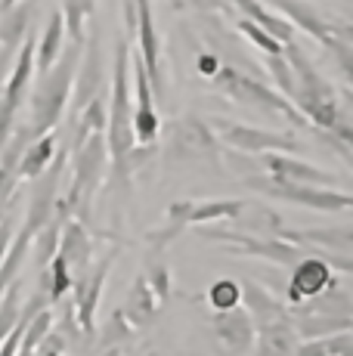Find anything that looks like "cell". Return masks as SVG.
Instances as JSON below:
<instances>
[{
    "mask_svg": "<svg viewBox=\"0 0 353 356\" xmlns=\"http://www.w3.org/2000/svg\"><path fill=\"white\" fill-rule=\"evenodd\" d=\"M236 29H239V31H242V38H245L251 47H257V50H261L263 56H276V53H282V50H285L282 40H276L270 31H263L261 25H254V22H251V19H245V16L239 19V25H236Z\"/></svg>",
    "mask_w": 353,
    "mask_h": 356,
    "instance_id": "cell-36",
    "label": "cell"
},
{
    "mask_svg": "<svg viewBox=\"0 0 353 356\" xmlns=\"http://www.w3.org/2000/svg\"><path fill=\"white\" fill-rule=\"evenodd\" d=\"M31 78H35V38H25L16 50V59H13V68L6 74V84L0 90V149H3L6 136L16 127V115L19 108L25 106L31 93Z\"/></svg>",
    "mask_w": 353,
    "mask_h": 356,
    "instance_id": "cell-8",
    "label": "cell"
},
{
    "mask_svg": "<svg viewBox=\"0 0 353 356\" xmlns=\"http://www.w3.org/2000/svg\"><path fill=\"white\" fill-rule=\"evenodd\" d=\"M133 34L140 40V59L149 74V84H152L155 106H165L167 81H165V59H161V38H158V25H155L152 0H137V29H133Z\"/></svg>",
    "mask_w": 353,
    "mask_h": 356,
    "instance_id": "cell-12",
    "label": "cell"
},
{
    "mask_svg": "<svg viewBox=\"0 0 353 356\" xmlns=\"http://www.w3.org/2000/svg\"><path fill=\"white\" fill-rule=\"evenodd\" d=\"M65 47V19L63 13H50L47 19V29L40 31V40H35V72L44 74L47 68L56 63V56Z\"/></svg>",
    "mask_w": 353,
    "mask_h": 356,
    "instance_id": "cell-27",
    "label": "cell"
},
{
    "mask_svg": "<svg viewBox=\"0 0 353 356\" xmlns=\"http://www.w3.org/2000/svg\"><path fill=\"white\" fill-rule=\"evenodd\" d=\"M56 146H59L56 130H47V134L35 136V140L25 146L22 159H19V164H16V177H22V180H35L38 174H44V168L53 161V155H56Z\"/></svg>",
    "mask_w": 353,
    "mask_h": 356,
    "instance_id": "cell-23",
    "label": "cell"
},
{
    "mask_svg": "<svg viewBox=\"0 0 353 356\" xmlns=\"http://www.w3.org/2000/svg\"><path fill=\"white\" fill-rule=\"evenodd\" d=\"M291 316H307V313H325V316H353V298L350 291L338 289V285H329L325 291L307 298V304H295L288 307Z\"/></svg>",
    "mask_w": 353,
    "mask_h": 356,
    "instance_id": "cell-24",
    "label": "cell"
},
{
    "mask_svg": "<svg viewBox=\"0 0 353 356\" xmlns=\"http://www.w3.org/2000/svg\"><path fill=\"white\" fill-rule=\"evenodd\" d=\"M13 189H16V170L0 164V214L6 211V202L13 198Z\"/></svg>",
    "mask_w": 353,
    "mask_h": 356,
    "instance_id": "cell-41",
    "label": "cell"
},
{
    "mask_svg": "<svg viewBox=\"0 0 353 356\" xmlns=\"http://www.w3.org/2000/svg\"><path fill=\"white\" fill-rule=\"evenodd\" d=\"M261 164L270 170V177L276 180H285V183H310V186H331L338 180L331 170H322L316 164H307V161H297V159H288V155H270L263 152L261 155Z\"/></svg>",
    "mask_w": 353,
    "mask_h": 356,
    "instance_id": "cell-18",
    "label": "cell"
},
{
    "mask_svg": "<svg viewBox=\"0 0 353 356\" xmlns=\"http://www.w3.org/2000/svg\"><path fill=\"white\" fill-rule=\"evenodd\" d=\"M257 356H295L297 350V334L291 323H276V325H257Z\"/></svg>",
    "mask_w": 353,
    "mask_h": 356,
    "instance_id": "cell-29",
    "label": "cell"
},
{
    "mask_svg": "<svg viewBox=\"0 0 353 356\" xmlns=\"http://www.w3.org/2000/svg\"><path fill=\"white\" fill-rule=\"evenodd\" d=\"M279 227H282V217L270 204H261V202H245L239 208V214L233 217V229L251 232V236H276Z\"/></svg>",
    "mask_w": 353,
    "mask_h": 356,
    "instance_id": "cell-28",
    "label": "cell"
},
{
    "mask_svg": "<svg viewBox=\"0 0 353 356\" xmlns=\"http://www.w3.org/2000/svg\"><path fill=\"white\" fill-rule=\"evenodd\" d=\"M99 356H121V350H115V347H106V350L99 353Z\"/></svg>",
    "mask_w": 353,
    "mask_h": 356,
    "instance_id": "cell-46",
    "label": "cell"
},
{
    "mask_svg": "<svg viewBox=\"0 0 353 356\" xmlns=\"http://www.w3.org/2000/svg\"><path fill=\"white\" fill-rule=\"evenodd\" d=\"M35 16H38V0H19L16 6L0 13V47L16 53L19 44L35 31Z\"/></svg>",
    "mask_w": 353,
    "mask_h": 356,
    "instance_id": "cell-22",
    "label": "cell"
},
{
    "mask_svg": "<svg viewBox=\"0 0 353 356\" xmlns=\"http://www.w3.org/2000/svg\"><path fill=\"white\" fill-rule=\"evenodd\" d=\"M270 6H276V13H282L295 29L307 31L310 38H316L322 47H329L331 38H353V29L347 22H338V19H325L316 13V6L304 3V0H267Z\"/></svg>",
    "mask_w": 353,
    "mask_h": 356,
    "instance_id": "cell-16",
    "label": "cell"
},
{
    "mask_svg": "<svg viewBox=\"0 0 353 356\" xmlns=\"http://www.w3.org/2000/svg\"><path fill=\"white\" fill-rule=\"evenodd\" d=\"M285 59H288L291 74H295V97H291V102L307 118V124L329 130L341 143H353V130L347 124V118L341 115L335 87L319 74V68L307 59V53L291 40V44H285Z\"/></svg>",
    "mask_w": 353,
    "mask_h": 356,
    "instance_id": "cell-1",
    "label": "cell"
},
{
    "mask_svg": "<svg viewBox=\"0 0 353 356\" xmlns=\"http://www.w3.org/2000/svg\"><path fill=\"white\" fill-rule=\"evenodd\" d=\"M171 146L174 155L183 161H208L211 168L220 164V140L211 124H205L199 115H183L174 121Z\"/></svg>",
    "mask_w": 353,
    "mask_h": 356,
    "instance_id": "cell-14",
    "label": "cell"
},
{
    "mask_svg": "<svg viewBox=\"0 0 353 356\" xmlns=\"http://www.w3.org/2000/svg\"><path fill=\"white\" fill-rule=\"evenodd\" d=\"M133 102H131V47L121 38L115 44L112 63V97H108V121H106V146L112 155V168L118 180H127L124 159L137 140H133Z\"/></svg>",
    "mask_w": 353,
    "mask_h": 356,
    "instance_id": "cell-2",
    "label": "cell"
},
{
    "mask_svg": "<svg viewBox=\"0 0 353 356\" xmlns=\"http://www.w3.org/2000/svg\"><path fill=\"white\" fill-rule=\"evenodd\" d=\"M84 59H78L81 68H74V81H72V97L69 102L74 106V112L87 106L99 90H103L106 81V53H103V29L90 25L84 34V47H81Z\"/></svg>",
    "mask_w": 353,
    "mask_h": 356,
    "instance_id": "cell-11",
    "label": "cell"
},
{
    "mask_svg": "<svg viewBox=\"0 0 353 356\" xmlns=\"http://www.w3.org/2000/svg\"><path fill=\"white\" fill-rule=\"evenodd\" d=\"M208 300H211L214 310H229V307L239 304V285L233 279H217L208 289Z\"/></svg>",
    "mask_w": 353,
    "mask_h": 356,
    "instance_id": "cell-39",
    "label": "cell"
},
{
    "mask_svg": "<svg viewBox=\"0 0 353 356\" xmlns=\"http://www.w3.org/2000/svg\"><path fill=\"white\" fill-rule=\"evenodd\" d=\"M295 356H353V334L338 332L325 334V338L304 341V344H297Z\"/></svg>",
    "mask_w": 353,
    "mask_h": 356,
    "instance_id": "cell-34",
    "label": "cell"
},
{
    "mask_svg": "<svg viewBox=\"0 0 353 356\" xmlns=\"http://www.w3.org/2000/svg\"><path fill=\"white\" fill-rule=\"evenodd\" d=\"M331 266H338L341 273H350V254L344 257H319L316 251L313 254H304L297 260L295 266H291V279H288V304H301V300L313 298V294L325 291L329 285H335V276H331Z\"/></svg>",
    "mask_w": 353,
    "mask_h": 356,
    "instance_id": "cell-13",
    "label": "cell"
},
{
    "mask_svg": "<svg viewBox=\"0 0 353 356\" xmlns=\"http://www.w3.org/2000/svg\"><path fill=\"white\" fill-rule=\"evenodd\" d=\"M211 124L217 127V140L227 143L236 152H251V155H263V152H304V143L295 134H279V130H267V127H251L239 124V121H227V118H214Z\"/></svg>",
    "mask_w": 353,
    "mask_h": 356,
    "instance_id": "cell-9",
    "label": "cell"
},
{
    "mask_svg": "<svg viewBox=\"0 0 353 356\" xmlns=\"http://www.w3.org/2000/svg\"><path fill=\"white\" fill-rule=\"evenodd\" d=\"M131 74H133V140L137 143H155L158 140V130H161V118H158V108H155L152 99V84H149V74L142 68L140 53H131Z\"/></svg>",
    "mask_w": 353,
    "mask_h": 356,
    "instance_id": "cell-15",
    "label": "cell"
},
{
    "mask_svg": "<svg viewBox=\"0 0 353 356\" xmlns=\"http://www.w3.org/2000/svg\"><path fill=\"white\" fill-rule=\"evenodd\" d=\"M242 198H214V202H189L186 223L199 227V223H217V220H233L242 208Z\"/></svg>",
    "mask_w": 353,
    "mask_h": 356,
    "instance_id": "cell-31",
    "label": "cell"
},
{
    "mask_svg": "<svg viewBox=\"0 0 353 356\" xmlns=\"http://www.w3.org/2000/svg\"><path fill=\"white\" fill-rule=\"evenodd\" d=\"M183 6H195V10L208 13V10H227V6H233L229 0H183Z\"/></svg>",
    "mask_w": 353,
    "mask_h": 356,
    "instance_id": "cell-43",
    "label": "cell"
},
{
    "mask_svg": "<svg viewBox=\"0 0 353 356\" xmlns=\"http://www.w3.org/2000/svg\"><path fill=\"white\" fill-rule=\"evenodd\" d=\"M118 310L124 313V319L131 323V328H140V332L152 328L155 316H158V298H155L152 289H149L146 276L133 279V285L124 294V304H121Z\"/></svg>",
    "mask_w": 353,
    "mask_h": 356,
    "instance_id": "cell-21",
    "label": "cell"
},
{
    "mask_svg": "<svg viewBox=\"0 0 353 356\" xmlns=\"http://www.w3.org/2000/svg\"><path fill=\"white\" fill-rule=\"evenodd\" d=\"M263 65H267V72L273 74V81L279 84V93L282 97H295V74H291V65L288 59H285V50L276 53V56H263Z\"/></svg>",
    "mask_w": 353,
    "mask_h": 356,
    "instance_id": "cell-37",
    "label": "cell"
},
{
    "mask_svg": "<svg viewBox=\"0 0 353 356\" xmlns=\"http://www.w3.org/2000/svg\"><path fill=\"white\" fill-rule=\"evenodd\" d=\"M239 304L248 310V316H254L251 323L257 325H276V323H291L288 307L282 304L276 294H270L267 289H261L257 282L239 285Z\"/></svg>",
    "mask_w": 353,
    "mask_h": 356,
    "instance_id": "cell-19",
    "label": "cell"
},
{
    "mask_svg": "<svg viewBox=\"0 0 353 356\" xmlns=\"http://www.w3.org/2000/svg\"><path fill=\"white\" fill-rule=\"evenodd\" d=\"M242 183L257 195L279 198V202L301 204V208H313V211H329V214H344L353 204L347 189L310 186V183H285V180H276V177H257V174H245Z\"/></svg>",
    "mask_w": 353,
    "mask_h": 356,
    "instance_id": "cell-7",
    "label": "cell"
},
{
    "mask_svg": "<svg viewBox=\"0 0 353 356\" xmlns=\"http://www.w3.org/2000/svg\"><path fill=\"white\" fill-rule=\"evenodd\" d=\"M72 159V183H69V195L63 198L69 217L81 220L90 229V208H93V195H97L99 183L106 177L108 168V146H106V134H90L78 149L69 152Z\"/></svg>",
    "mask_w": 353,
    "mask_h": 356,
    "instance_id": "cell-4",
    "label": "cell"
},
{
    "mask_svg": "<svg viewBox=\"0 0 353 356\" xmlns=\"http://www.w3.org/2000/svg\"><path fill=\"white\" fill-rule=\"evenodd\" d=\"M56 254H63V260L69 264V270H72V276L84 273L87 266L93 264V238H90V232H87V227L81 220L65 217L63 232H59Z\"/></svg>",
    "mask_w": 353,
    "mask_h": 356,
    "instance_id": "cell-20",
    "label": "cell"
},
{
    "mask_svg": "<svg viewBox=\"0 0 353 356\" xmlns=\"http://www.w3.org/2000/svg\"><path fill=\"white\" fill-rule=\"evenodd\" d=\"M81 47L84 44H72L69 40V47H63L56 63L40 74L35 93H31V118L25 124L31 140L47 134V130H53L63 121V112L72 97V81H74V68H78V59H81Z\"/></svg>",
    "mask_w": 353,
    "mask_h": 356,
    "instance_id": "cell-3",
    "label": "cell"
},
{
    "mask_svg": "<svg viewBox=\"0 0 353 356\" xmlns=\"http://www.w3.org/2000/svg\"><path fill=\"white\" fill-rule=\"evenodd\" d=\"M233 6L245 19H251L254 25H261L263 31H270L276 40H282V44H291V40H295V25H291L285 16H279V13H270L267 3H261V0H233Z\"/></svg>",
    "mask_w": 353,
    "mask_h": 356,
    "instance_id": "cell-26",
    "label": "cell"
},
{
    "mask_svg": "<svg viewBox=\"0 0 353 356\" xmlns=\"http://www.w3.org/2000/svg\"><path fill=\"white\" fill-rule=\"evenodd\" d=\"M131 338V323L124 319V313L121 310H115L112 316H108V325H106V332H103V338H99V347H112V344H121V341H127Z\"/></svg>",
    "mask_w": 353,
    "mask_h": 356,
    "instance_id": "cell-40",
    "label": "cell"
},
{
    "mask_svg": "<svg viewBox=\"0 0 353 356\" xmlns=\"http://www.w3.org/2000/svg\"><path fill=\"white\" fill-rule=\"evenodd\" d=\"M229 3H233V0H229Z\"/></svg>",
    "mask_w": 353,
    "mask_h": 356,
    "instance_id": "cell-47",
    "label": "cell"
},
{
    "mask_svg": "<svg viewBox=\"0 0 353 356\" xmlns=\"http://www.w3.org/2000/svg\"><path fill=\"white\" fill-rule=\"evenodd\" d=\"M19 282H13L10 289L3 291V298H0V341L10 334V328L16 325L19 319Z\"/></svg>",
    "mask_w": 353,
    "mask_h": 356,
    "instance_id": "cell-38",
    "label": "cell"
},
{
    "mask_svg": "<svg viewBox=\"0 0 353 356\" xmlns=\"http://www.w3.org/2000/svg\"><path fill=\"white\" fill-rule=\"evenodd\" d=\"M195 236L205 238V242L227 245L233 257H254V260H270L276 266H295L304 254H313V248H304V245H291L279 236H251L242 229H211L208 223H199Z\"/></svg>",
    "mask_w": 353,
    "mask_h": 356,
    "instance_id": "cell-6",
    "label": "cell"
},
{
    "mask_svg": "<svg viewBox=\"0 0 353 356\" xmlns=\"http://www.w3.org/2000/svg\"><path fill=\"white\" fill-rule=\"evenodd\" d=\"M211 328L227 356H245L254 347V323H251L248 310L242 304L229 307V310H217Z\"/></svg>",
    "mask_w": 353,
    "mask_h": 356,
    "instance_id": "cell-17",
    "label": "cell"
},
{
    "mask_svg": "<svg viewBox=\"0 0 353 356\" xmlns=\"http://www.w3.org/2000/svg\"><path fill=\"white\" fill-rule=\"evenodd\" d=\"M291 328L301 341L325 338V334L350 332L353 316H325V313H307V316H291Z\"/></svg>",
    "mask_w": 353,
    "mask_h": 356,
    "instance_id": "cell-30",
    "label": "cell"
},
{
    "mask_svg": "<svg viewBox=\"0 0 353 356\" xmlns=\"http://www.w3.org/2000/svg\"><path fill=\"white\" fill-rule=\"evenodd\" d=\"M13 232H16V214L3 211V214H0V260L6 254V245H10Z\"/></svg>",
    "mask_w": 353,
    "mask_h": 356,
    "instance_id": "cell-42",
    "label": "cell"
},
{
    "mask_svg": "<svg viewBox=\"0 0 353 356\" xmlns=\"http://www.w3.org/2000/svg\"><path fill=\"white\" fill-rule=\"evenodd\" d=\"M97 10V0H63V19H65V38L72 44H84L87 19Z\"/></svg>",
    "mask_w": 353,
    "mask_h": 356,
    "instance_id": "cell-33",
    "label": "cell"
},
{
    "mask_svg": "<svg viewBox=\"0 0 353 356\" xmlns=\"http://www.w3.org/2000/svg\"><path fill=\"white\" fill-rule=\"evenodd\" d=\"M217 65H220V63H217V56H211V53H202V56L195 59V68H199L205 78H211V74L217 72Z\"/></svg>",
    "mask_w": 353,
    "mask_h": 356,
    "instance_id": "cell-44",
    "label": "cell"
},
{
    "mask_svg": "<svg viewBox=\"0 0 353 356\" xmlns=\"http://www.w3.org/2000/svg\"><path fill=\"white\" fill-rule=\"evenodd\" d=\"M208 84L214 87V90H220L227 99H236V102H245V106H257L263 108V112H273L285 118L291 127H310L307 118H304L301 112L295 108V102L288 97H282L279 90H273V87H267L263 81L251 78V74L239 72L236 65H217V72L208 78Z\"/></svg>",
    "mask_w": 353,
    "mask_h": 356,
    "instance_id": "cell-5",
    "label": "cell"
},
{
    "mask_svg": "<svg viewBox=\"0 0 353 356\" xmlns=\"http://www.w3.org/2000/svg\"><path fill=\"white\" fill-rule=\"evenodd\" d=\"M97 130H99V134H106V97H103V90H99L97 97H93L78 112V124H74L72 149H78L81 143H84L90 134H97ZM72 149H69V152H72Z\"/></svg>",
    "mask_w": 353,
    "mask_h": 356,
    "instance_id": "cell-32",
    "label": "cell"
},
{
    "mask_svg": "<svg viewBox=\"0 0 353 356\" xmlns=\"http://www.w3.org/2000/svg\"><path fill=\"white\" fill-rule=\"evenodd\" d=\"M115 266V251H108L103 260H97L93 266H87L84 273L72 279V307H74V323H78L81 334L84 338H93L97 334V307H99V294H103V285Z\"/></svg>",
    "mask_w": 353,
    "mask_h": 356,
    "instance_id": "cell-10",
    "label": "cell"
},
{
    "mask_svg": "<svg viewBox=\"0 0 353 356\" xmlns=\"http://www.w3.org/2000/svg\"><path fill=\"white\" fill-rule=\"evenodd\" d=\"M146 282L152 294L158 298V304H165L167 298H171V270H167V264L158 257V251H152V254L146 257Z\"/></svg>",
    "mask_w": 353,
    "mask_h": 356,
    "instance_id": "cell-35",
    "label": "cell"
},
{
    "mask_svg": "<svg viewBox=\"0 0 353 356\" xmlns=\"http://www.w3.org/2000/svg\"><path fill=\"white\" fill-rule=\"evenodd\" d=\"M16 3H19V0H0V13L10 10V6H16Z\"/></svg>",
    "mask_w": 353,
    "mask_h": 356,
    "instance_id": "cell-45",
    "label": "cell"
},
{
    "mask_svg": "<svg viewBox=\"0 0 353 356\" xmlns=\"http://www.w3.org/2000/svg\"><path fill=\"white\" fill-rule=\"evenodd\" d=\"M276 236L291 245H325V248H338L341 254H350V248H353L350 227H338V229H285V227H279Z\"/></svg>",
    "mask_w": 353,
    "mask_h": 356,
    "instance_id": "cell-25",
    "label": "cell"
}]
</instances>
